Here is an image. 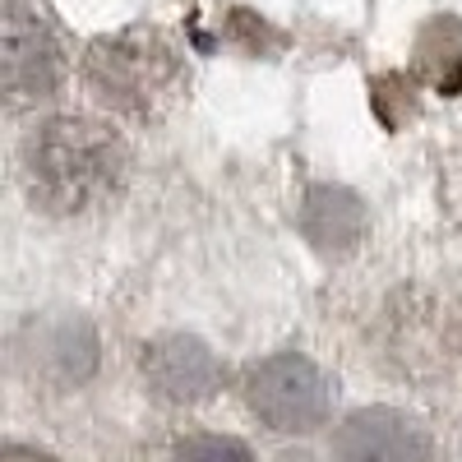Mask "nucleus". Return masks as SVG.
I'll return each mask as SVG.
<instances>
[{
    "mask_svg": "<svg viewBox=\"0 0 462 462\" xmlns=\"http://www.w3.org/2000/svg\"><path fill=\"white\" fill-rule=\"evenodd\" d=\"M171 462H254V453L231 435H189L176 444Z\"/></svg>",
    "mask_w": 462,
    "mask_h": 462,
    "instance_id": "8",
    "label": "nucleus"
},
{
    "mask_svg": "<svg viewBox=\"0 0 462 462\" xmlns=\"http://www.w3.org/2000/svg\"><path fill=\"white\" fill-rule=\"evenodd\" d=\"M130 180V148L93 116H47L23 139V185L51 217H84L121 199Z\"/></svg>",
    "mask_w": 462,
    "mask_h": 462,
    "instance_id": "1",
    "label": "nucleus"
},
{
    "mask_svg": "<svg viewBox=\"0 0 462 462\" xmlns=\"http://www.w3.org/2000/svg\"><path fill=\"white\" fill-rule=\"evenodd\" d=\"M84 84L106 111L134 116V121H158L176 102L185 69L162 32L125 28V32L97 37L84 51Z\"/></svg>",
    "mask_w": 462,
    "mask_h": 462,
    "instance_id": "2",
    "label": "nucleus"
},
{
    "mask_svg": "<svg viewBox=\"0 0 462 462\" xmlns=\"http://www.w3.org/2000/svg\"><path fill=\"white\" fill-rule=\"evenodd\" d=\"M0 462H56V457L42 448H28V444H5L0 448Z\"/></svg>",
    "mask_w": 462,
    "mask_h": 462,
    "instance_id": "9",
    "label": "nucleus"
},
{
    "mask_svg": "<svg viewBox=\"0 0 462 462\" xmlns=\"http://www.w3.org/2000/svg\"><path fill=\"white\" fill-rule=\"evenodd\" d=\"M143 379L167 402H204L222 383V361L208 342L189 333H167L143 346Z\"/></svg>",
    "mask_w": 462,
    "mask_h": 462,
    "instance_id": "5",
    "label": "nucleus"
},
{
    "mask_svg": "<svg viewBox=\"0 0 462 462\" xmlns=\"http://www.w3.org/2000/svg\"><path fill=\"white\" fill-rule=\"evenodd\" d=\"M65 79L56 28L23 0H0V106H37Z\"/></svg>",
    "mask_w": 462,
    "mask_h": 462,
    "instance_id": "3",
    "label": "nucleus"
},
{
    "mask_svg": "<svg viewBox=\"0 0 462 462\" xmlns=\"http://www.w3.org/2000/svg\"><path fill=\"white\" fill-rule=\"evenodd\" d=\"M365 204L342 185H310L300 199V236L324 254H342L361 241Z\"/></svg>",
    "mask_w": 462,
    "mask_h": 462,
    "instance_id": "7",
    "label": "nucleus"
},
{
    "mask_svg": "<svg viewBox=\"0 0 462 462\" xmlns=\"http://www.w3.org/2000/svg\"><path fill=\"white\" fill-rule=\"evenodd\" d=\"M342 462H435L430 435L393 407H361L337 426Z\"/></svg>",
    "mask_w": 462,
    "mask_h": 462,
    "instance_id": "6",
    "label": "nucleus"
},
{
    "mask_svg": "<svg viewBox=\"0 0 462 462\" xmlns=\"http://www.w3.org/2000/svg\"><path fill=\"white\" fill-rule=\"evenodd\" d=\"M245 398L263 426L287 430V435L324 426L328 407H333L324 370L310 356H296V352H278V356L259 361L245 379Z\"/></svg>",
    "mask_w": 462,
    "mask_h": 462,
    "instance_id": "4",
    "label": "nucleus"
}]
</instances>
